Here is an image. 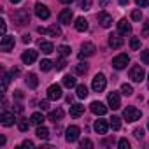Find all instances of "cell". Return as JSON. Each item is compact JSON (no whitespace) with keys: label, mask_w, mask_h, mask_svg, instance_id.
Here are the masks:
<instances>
[{"label":"cell","mask_w":149,"mask_h":149,"mask_svg":"<svg viewBox=\"0 0 149 149\" xmlns=\"http://www.w3.org/2000/svg\"><path fill=\"white\" fill-rule=\"evenodd\" d=\"M105 86H107V79H105V76H104V74H97V76L93 77V83H91L93 91H95V93H100V91L105 90Z\"/></svg>","instance_id":"cell-1"},{"label":"cell","mask_w":149,"mask_h":149,"mask_svg":"<svg viewBox=\"0 0 149 149\" xmlns=\"http://www.w3.org/2000/svg\"><path fill=\"white\" fill-rule=\"evenodd\" d=\"M140 116H142V112H140L137 107H126V109L123 111V118H125L128 123H133V121H137Z\"/></svg>","instance_id":"cell-2"},{"label":"cell","mask_w":149,"mask_h":149,"mask_svg":"<svg viewBox=\"0 0 149 149\" xmlns=\"http://www.w3.org/2000/svg\"><path fill=\"white\" fill-rule=\"evenodd\" d=\"M144 77H146V72H144V68H142L140 65L132 67V70H130V79H132V81L140 83V81H144Z\"/></svg>","instance_id":"cell-3"},{"label":"cell","mask_w":149,"mask_h":149,"mask_svg":"<svg viewBox=\"0 0 149 149\" xmlns=\"http://www.w3.org/2000/svg\"><path fill=\"white\" fill-rule=\"evenodd\" d=\"M130 63V58H128V54H118L114 60H112V67L116 68V70H121V68H125L126 65Z\"/></svg>","instance_id":"cell-4"},{"label":"cell","mask_w":149,"mask_h":149,"mask_svg":"<svg viewBox=\"0 0 149 149\" xmlns=\"http://www.w3.org/2000/svg\"><path fill=\"white\" fill-rule=\"evenodd\" d=\"M79 133H81V128L79 126H68L67 128V132H65V139H67V142H76L77 139H79Z\"/></svg>","instance_id":"cell-5"},{"label":"cell","mask_w":149,"mask_h":149,"mask_svg":"<svg viewBox=\"0 0 149 149\" xmlns=\"http://www.w3.org/2000/svg\"><path fill=\"white\" fill-rule=\"evenodd\" d=\"M14 19H16V23L21 26V25L30 23V14H28V11H26V9H19V11H16V13H14Z\"/></svg>","instance_id":"cell-6"},{"label":"cell","mask_w":149,"mask_h":149,"mask_svg":"<svg viewBox=\"0 0 149 149\" xmlns=\"http://www.w3.org/2000/svg\"><path fill=\"white\" fill-rule=\"evenodd\" d=\"M47 98L49 100H60L61 98V86L60 84H51L47 88Z\"/></svg>","instance_id":"cell-7"},{"label":"cell","mask_w":149,"mask_h":149,"mask_svg":"<svg viewBox=\"0 0 149 149\" xmlns=\"http://www.w3.org/2000/svg\"><path fill=\"white\" fill-rule=\"evenodd\" d=\"M95 51H97L95 44H91V42H84V44L81 46L79 58H84V56H93V54H95Z\"/></svg>","instance_id":"cell-8"},{"label":"cell","mask_w":149,"mask_h":149,"mask_svg":"<svg viewBox=\"0 0 149 149\" xmlns=\"http://www.w3.org/2000/svg\"><path fill=\"white\" fill-rule=\"evenodd\" d=\"M35 14H37V18H40V19H47V18L51 16L47 6H44V4H40V2L35 4Z\"/></svg>","instance_id":"cell-9"},{"label":"cell","mask_w":149,"mask_h":149,"mask_svg":"<svg viewBox=\"0 0 149 149\" xmlns=\"http://www.w3.org/2000/svg\"><path fill=\"white\" fill-rule=\"evenodd\" d=\"M107 104H109V107H111V109H119V107H121L119 93H116V91L109 93V97H107Z\"/></svg>","instance_id":"cell-10"},{"label":"cell","mask_w":149,"mask_h":149,"mask_svg":"<svg viewBox=\"0 0 149 149\" xmlns=\"http://www.w3.org/2000/svg\"><path fill=\"white\" fill-rule=\"evenodd\" d=\"M21 60H23V63H25V65H32V63L37 60V51H33V49L25 51V53L21 54Z\"/></svg>","instance_id":"cell-11"},{"label":"cell","mask_w":149,"mask_h":149,"mask_svg":"<svg viewBox=\"0 0 149 149\" xmlns=\"http://www.w3.org/2000/svg\"><path fill=\"white\" fill-rule=\"evenodd\" d=\"M109 123L105 121V119H97L95 121V132L98 133V135H105L107 133V130H109Z\"/></svg>","instance_id":"cell-12"},{"label":"cell","mask_w":149,"mask_h":149,"mask_svg":"<svg viewBox=\"0 0 149 149\" xmlns=\"http://www.w3.org/2000/svg\"><path fill=\"white\" fill-rule=\"evenodd\" d=\"M13 47H14V37L4 35L2 37V42H0V49H2V51H11Z\"/></svg>","instance_id":"cell-13"},{"label":"cell","mask_w":149,"mask_h":149,"mask_svg":"<svg viewBox=\"0 0 149 149\" xmlns=\"http://www.w3.org/2000/svg\"><path fill=\"white\" fill-rule=\"evenodd\" d=\"M90 109H91V112H93V114H97V116H104V114L107 112V107H105L102 102H91Z\"/></svg>","instance_id":"cell-14"},{"label":"cell","mask_w":149,"mask_h":149,"mask_svg":"<svg viewBox=\"0 0 149 149\" xmlns=\"http://www.w3.org/2000/svg\"><path fill=\"white\" fill-rule=\"evenodd\" d=\"M72 18H74V14H72V11H70V9H63V11L60 13V16H58V19H60V23H61V25H70Z\"/></svg>","instance_id":"cell-15"},{"label":"cell","mask_w":149,"mask_h":149,"mask_svg":"<svg viewBox=\"0 0 149 149\" xmlns=\"http://www.w3.org/2000/svg\"><path fill=\"white\" fill-rule=\"evenodd\" d=\"M109 46H111L112 49H118V47L123 46V39L119 37V33H111V35H109Z\"/></svg>","instance_id":"cell-16"},{"label":"cell","mask_w":149,"mask_h":149,"mask_svg":"<svg viewBox=\"0 0 149 149\" xmlns=\"http://www.w3.org/2000/svg\"><path fill=\"white\" fill-rule=\"evenodd\" d=\"M0 121H2L4 126H13L14 121H16V118H14L13 112H2V116H0Z\"/></svg>","instance_id":"cell-17"},{"label":"cell","mask_w":149,"mask_h":149,"mask_svg":"<svg viewBox=\"0 0 149 149\" xmlns=\"http://www.w3.org/2000/svg\"><path fill=\"white\" fill-rule=\"evenodd\" d=\"M132 32V25L126 21V19H121L119 23H118V33L119 35H126V33H130Z\"/></svg>","instance_id":"cell-18"},{"label":"cell","mask_w":149,"mask_h":149,"mask_svg":"<svg viewBox=\"0 0 149 149\" xmlns=\"http://www.w3.org/2000/svg\"><path fill=\"white\" fill-rule=\"evenodd\" d=\"M98 21H100V25H102L104 28H109V26L112 25V16L107 14V13H100V14H98Z\"/></svg>","instance_id":"cell-19"},{"label":"cell","mask_w":149,"mask_h":149,"mask_svg":"<svg viewBox=\"0 0 149 149\" xmlns=\"http://www.w3.org/2000/svg\"><path fill=\"white\" fill-rule=\"evenodd\" d=\"M83 112H84V107L81 104H74L70 107V116L72 118H79V116H83Z\"/></svg>","instance_id":"cell-20"},{"label":"cell","mask_w":149,"mask_h":149,"mask_svg":"<svg viewBox=\"0 0 149 149\" xmlns=\"http://www.w3.org/2000/svg\"><path fill=\"white\" fill-rule=\"evenodd\" d=\"M39 47H40V51H42V53H46V54H49V53H53V51H54L53 42H47V40H40V42H39Z\"/></svg>","instance_id":"cell-21"},{"label":"cell","mask_w":149,"mask_h":149,"mask_svg":"<svg viewBox=\"0 0 149 149\" xmlns=\"http://www.w3.org/2000/svg\"><path fill=\"white\" fill-rule=\"evenodd\" d=\"M25 83H26V86H28V88H32V90L39 86V79H37L35 74H28L26 79H25Z\"/></svg>","instance_id":"cell-22"},{"label":"cell","mask_w":149,"mask_h":149,"mask_svg":"<svg viewBox=\"0 0 149 149\" xmlns=\"http://www.w3.org/2000/svg\"><path fill=\"white\" fill-rule=\"evenodd\" d=\"M74 26H76L77 32H86V30H88V21H86L84 18H77L76 23H74Z\"/></svg>","instance_id":"cell-23"},{"label":"cell","mask_w":149,"mask_h":149,"mask_svg":"<svg viewBox=\"0 0 149 149\" xmlns=\"http://www.w3.org/2000/svg\"><path fill=\"white\" fill-rule=\"evenodd\" d=\"M42 121H44V116H42L40 112H33V114L30 116V123H32V125H37V126H39V125H42Z\"/></svg>","instance_id":"cell-24"},{"label":"cell","mask_w":149,"mask_h":149,"mask_svg":"<svg viewBox=\"0 0 149 149\" xmlns=\"http://www.w3.org/2000/svg\"><path fill=\"white\" fill-rule=\"evenodd\" d=\"M37 137L42 139V140H47V139H49V130H47L46 126H40V125H39V128H37Z\"/></svg>","instance_id":"cell-25"},{"label":"cell","mask_w":149,"mask_h":149,"mask_svg":"<svg viewBox=\"0 0 149 149\" xmlns=\"http://www.w3.org/2000/svg\"><path fill=\"white\" fill-rule=\"evenodd\" d=\"M61 118H63V111H61V109H56V111H51V112H49V119L54 121V123L60 121Z\"/></svg>","instance_id":"cell-26"},{"label":"cell","mask_w":149,"mask_h":149,"mask_svg":"<svg viewBox=\"0 0 149 149\" xmlns=\"http://www.w3.org/2000/svg\"><path fill=\"white\" fill-rule=\"evenodd\" d=\"M76 95H77L79 98H86V97H88V88H86L84 84H79V86L76 88Z\"/></svg>","instance_id":"cell-27"},{"label":"cell","mask_w":149,"mask_h":149,"mask_svg":"<svg viewBox=\"0 0 149 149\" xmlns=\"http://www.w3.org/2000/svg\"><path fill=\"white\" fill-rule=\"evenodd\" d=\"M63 86L74 88V86H76V77H74V76H65L63 77Z\"/></svg>","instance_id":"cell-28"},{"label":"cell","mask_w":149,"mask_h":149,"mask_svg":"<svg viewBox=\"0 0 149 149\" xmlns=\"http://www.w3.org/2000/svg\"><path fill=\"white\" fill-rule=\"evenodd\" d=\"M47 33H49L51 37H60V35H61V30H60V26L51 25V26H49V30H47Z\"/></svg>","instance_id":"cell-29"},{"label":"cell","mask_w":149,"mask_h":149,"mask_svg":"<svg viewBox=\"0 0 149 149\" xmlns=\"http://www.w3.org/2000/svg\"><path fill=\"white\" fill-rule=\"evenodd\" d=\"M53 65H54V63H53L51 60H47V58H46V60H42V61H40V65H39V67H40L44 72H47V70H51V68H53Z\"/></svg>","instance_id":"cell-30"},{"label":"cell","mask_w":149,"mask_h":149,"mask_svg":"<svg viewBox=\"0 0 149 149\" xmlns=\"http://www.w3.org/2000/svg\"><path fill=\"white\" fill-rule=\"evenodd\" d=\"M109 121H111L109 125H111L112 130H119V128H121V119H119L118 116H112V119H109Z\"/></svg>","instance_id":"cell-31"},{"label":"cell","mask_w":149,"mask_h":149,"mask_svg":"<svg viewBox=\"0 0 149 149\" xmlns=\"http://www.w3.org/2000/svg\"><path fill=\"white\" fill-rule=\"evenodd\" d=\"M86 72H88V65H86V63H77V65H76V74L84 76Z\"/></svg>","instance_id":"cell-32"},{"label":"cell","mask_w":149,"mask_h":149,"mask_svg":"<svg viewBox=\"0 0 149 149\" xmlns=\"http://www.w3.org/2000/svg\"><path fill=\"white\" fill-rule=\"evenodd\" d=\"M9 81H11V74H4V76H2V91H4V93L7 91Z\"/></svg>","instance_id":"cell-33"},{"label":"cell","mask_w":149,"mask_h":149,"mask_svg":"<svg viewBox=\"0 0 149 149\" xmlns=\"http://www.w3.org/2000/svg\"><path fill=\"white\" fill-rule=\"evenodd\" d=\"M121 93H123V95H126V97H130V95L133 93V88H132L130 84H126V83H125V84H121Z\"/></svg>","instance_id":"cell-34"},{"label":"cell","mask_w":149,"mask_h":149,"mask_svg":"<svg viewBox=\"0 0 149 149\" xmlns=\"http://www.w3.org/2000/svg\"><path fill=\"white\" fill-rule=\"evenodd\" d=\"M79 6L83 11H90L91 9V0H79Z\"/></svg>","instance_id":"cell-35"},{"label":"cell","mask_w":149,"mask_h":149,"mask_svg":"<svg viewBox=\"0 0 149 149\" xmlns=\"http://www.w3.org/2000/svg\"><path fill=\"white\" fill-rule=\"evenodd\" d=\"M130 47H132L133 51H137V49L140 47V39H137V37H132V40H130Z\"/></svg>","instance_id":"cell-36"},{"label":"cell","mask_w":149,"mask_h":149,"mask_svg":"<svg viewBox=\"0 0 149 149\" xmlns=\"http://www.w3.org/2000/svg\"><path fill=\"white\" fill-rule=\"evenodd\" d=\"M58 53H60V56L65 58V56L70 54V47H68V46H60V47H58Z\"/></svg>","instance_id":"cell-37"},{"label":"cell","mask_w":149,"mask_h":149,"mask_svg":"<svg viewBox=\"0 0 149 149\" xmlns=\"http://www.w3.org/2000/svg\"><path fill=\"white\" fill-rule=\"evenodd\" d=\"M18 128H19V132H26V130H28V121H26V119H19Z\"/></svg>","instance_id":"cell-38"},{"label":"cell","mask_w":149,"mask_h":149,"mask_svg":"<svg viewBox=\"0 0 149 149\" xmlns=\"http://www.w3.org/2000/svg\"><path fill=\"white\" fill-rule=\"evenodd\" d=\"M132 19H133V21H140V19H142V13H140V9H135V11L132 13Z\"/></svg>","instance_id":"cell-39"},{"label":"cell","mask_w":149,"mask_h":149,"mask_svg":"<svg viewBox=\"0 0 149 149\" xmlns=\"http://www.w3.org/2000/svg\"><path fill=\"white\" fill-rule=\"evenodd\" d=\"M54 67H56V70H63V68L67 67V61L63 60V56H61V60H58V61L54 63Z\"/></svg>","instance_id":"cell-40"},{"label":"cell","mask_w":149,"mask_h":149,"mask_svg":"<svg viewBox=\"0 0 149 149\" xmlns=\"http://www.w3.org/2000/svg\"><path fill=\"white\" fill-rule=\"evenodd\" d=\"M118 147H119V149H130V142H128L126 139H121V140L118 142Z\"/></svg>","instance_id":"cell-41"},{"label":"cell","mask_w":149,"mask_h":149,"mask_svg":"<svg viewBox=\"0 0 149 149\" xmlns=\"http://www.w3.org/2000/svg\"><path fill=\"white\" fill-rule=\"evenodd\" d=\"M142 63H146V65H149V49H146V51H142Z\"/></svg>","instance_id":"cell-42"},{"label":"cell","mask_w":149,"mask_h":149,"mask_svg":"<svg viewBox=\"0 0 149 149\" xmlns=\"http://www.w3.org/2000/svg\"><path fill=\"white\" fill-rule=\"evenodd\" d=\"M133 137H135V139H142V137H144V130H142V128H135V130H133Z\"/></svg>","instance_id":"cell-43"},{"label":"cell","mask_w":149,"mask_h":149,"mask_svg":"<svg viewBox=\"0 0 149 149\" xmlns=\"http://www.w3.org/2000/svg\"><path fill=\"white\" fill-rule=\"evenodd\" d=\"M81 147H83V149H84V147L91 149V147H93V142H91V140H88V139H84V140H81Z\"/></svg>","instance_id":"cell-44"},{"label":"cell","mask_w":149,"mask_h":149,"mask_svg":"<svg viewBox=\"0 0 149 149\" xmlns=\"http://www.w3.org/2000/svg\"><path fill=\"white\" fill-rule=\"evenodd\" d=\"M142 35L144 37H149V21L144 23V28H142Z\"/></svg>","instance_id":"cell-45"},{"label":"cell","mask_w":149,"mask_h":149,"mask_svg":"<svg viewBox=\"0 0 149 149\" xmlns=\"http://www.w3.org/2000/svg\"><path fill=\"white\" fill-rule=\"evenodd\" d=\"M139 7H147L149 6V0H135Z\"/></svg>","instance_id":"cell-46"},{"label":"cell","mask_w":149,"mask_h":149,"mask_svg":"<svg viewBox=\"0 0 149 149\" xmlns=\"http://www.w3.org/2000/svg\"><path fill=\"white\" fill-rule=\"evenodd\" d=\"M39 107H40L42 111H46V109H49V104H47V100H42V102H39Z\"/></svg>","instance_id":"cell-47"},{"label":"cell","mask_w":149,"mask_h":149,"mask_svg":"<svg viewBox=\"0 0 149 149\" xmlns=\"http://www.w3.org/2000/svg\"><path fill=\"white\" fill-rule=\"evenodd\" d=\"M6 28H7V25H6V21L2 19V21H0V32H2V35H6Z\"/></svg>","instance_id":"cell-48"},{"label":"cell","mask_w":149,"mask_h":149,"mask_svg":"<svg viewBox=\"0 0 149 149\" xmlns=\"http://www.w3.org/2000/svg\"><path fill=\"white\" fill-rule=\"evenodd\" d=\"M16 76H19V68H18V67H14V68L11 70V77H16Z\"/></svg>","instance_id":"cell-49"},{"label":"cell","mask_w":149,"mask_h":149,"mask_svg":"<svg viewBox=\"0 0 149 149\" xmlns=\"http://www.w3.org/2000/svg\"><path fill=\"white\" fill-rule=\"evenodd\" d=\"M21 146H23V147H33V142H32V140H25Z\"/></svg>","instance_id":"cell-50"},{"label":"cell","mask_w":149,"mask_h":149,"mask_svg":"<svg viewBox=\"0 0 149 149\" xmlns=\"http://www.w3.org/2000/svg\"><path fill=\"white\" fill-rule=\"evenodd\" d=\"M30 40H32V37H30V35H23V42H25V44H28Z\"/></svg>","instance_id":"cell-51"},{"label":"cell","mask_w":149,"mask_h":149,"mask_svg":"<svg viewBox=\"0 0 149 149\" xmlns=\"http://www.w3.org/2000/svg\"><path fill=\"white\" fill-rule=\"evenodd\" d=\"M37 32H39V33H47V30H46V28H42V26H39V28H37Z\"/></svg>","instance_id":"cell-52"},{"label":"cell","mask_w":149,"mask_h":149,"mask_svg":"<svg viewBox=\"0 0 149 149\" xmlns=\"http://www.w3.org/2000/svg\"><path fill=\"white\" fill-rule=\"evenodd\" d=\"M14 97H16V98H23V93H21V91H14Z\"/></svg>","instance_id":"cell-53"},{"label":"cell","mask_w":149,"mask_h":149,"mask_svg":"<svg viewBox=\"0 0 149 149\" xmlns=\"http://www.w3.org/2000/svg\"><path fill=\"white\" fill-rule=\"evenodd\" d=\"M109 4V0H100V7H105Z\"/></svg>","instance_id":"cell-54"},{"label":"cell","mask_w":149,"mask_h":149,"mask_svg":"<svg viewBox=\"0 0 149 149\" xmlns=\"http://www.w3.org/2000/svg\"><path fill=\"white\" fill-rule=\"evenodd\" d=\"M4 144H6V137L2 135V137H0V146H4Z\"/></svg>","instance_id":"cell-55"},{"label":"cell","mask_w":149,"mask_h":149,"mask_svg":"<svg viewBox=\"0 0 149 149\" xmlns=\"http://www.w3.org/2000/svg\"><path fill=\"white\" fill-rule=\"evenodd\" d=\"M118 2H119L121 6H126V4H128V0H118Z\"/></svg>","instance_id":"cell-56"},{"label":"cell","mask_w":149,"mask_h":149,"mask_svg":"<svg viewBox=\"0 0 149 149\" xmlns=\"http://www.w3.org/2000/svg\"><path fill=\"white\" fill-rule=\"evenodd\" d=\"M60 2H61V4H70L72 0H60Z\"/></svg>","instance_id":"cell-57"},{"label":"cell","mask_w":149,"mask_h":149,"mask_svg":"<svg viewBox=\"0 0 149 149\" xmlns=\"http://www.w3.org/2000/svg\"><path fill=\"white\" fill-rule=\"evenodd\" d=\"M11 2H13V4H18V2H21V0H11Z\"/></svg>","instance_id":"cell-58"},{"label":"cell","mask_w":149,"mask_h":149,"mask_svg":"<svg viewBox=\"0 0 149 149\" xmlns=\"http://www.w3.org/2000/svg\"><path fill=\"white\" fill-rule=\"evenodd\" d=\"M147 130H149V121H147Z\"/></svg>","instance_id":"cell-59"},{"label":"cell","mask_w":149,"mask_h":149,"mask_svg":"<svg viewBox=\"0 0 149 149\" xmlns=\"http://www.w3.org/2000/svg\"><path fill=\"white\" fill-rule=\"evenodd\" d=\"M147 81H149V74H147Z\"/></svg>","instance_id":"cell-60"}]
</instances>
